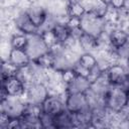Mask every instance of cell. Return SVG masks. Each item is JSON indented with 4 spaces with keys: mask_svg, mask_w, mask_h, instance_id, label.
Listing matches in <instances>:
<instances>
[{
    "mask_svg": "<svg viewBox=\"0 0 129 129\" xmlns=\"http://www.w3.org/2000/svg\"><path fill=\"white\" fill-rule=\"evenodd\" d=\"M126 93H127V101H128V103H127V104H129V89L126 91Z\"/></svg>",
    "mask_w": 129,
    "mask_h": 129,
    "instance_id": "24",
    "label": "cell"
},
{
    "mask_svg": "<svg viewBox=\"0 0 129 129\" xmlns=\"http://www.w3.org/2000/svg\"><path fill=\"white\" fill-rule=\"evenodd\" d=\"M105 73L112 86H120L126 91L129 89V71L125 64L115 62L111 64Z\"/></svg>",
    "mask_w": 129,
    "mask_h": 129,
    "instance_id": "4",
    "label": "cell"
},
{
    "mask_svg": "<svg viewBox=\"0 0 129 129\" xmlns=\"http://www.w3.org/2000/svg\"><path fill=\"white\" fill-rule=\"evenodd\" d=\"M54 128H73L75 127V115L69 110L64 109L53 117Z\"/></svg>",
    "mask_w": 129,
    "mask_h": 129,
    "instance_id": "17",
    "label": "cell"
},
{
    "mask_svg": "<svg viewBox=\"0 0 129 129\" xmlns=\"http://www.w3.org/2000/svg\"><path fill=\"white\" fill-rule=\"evenodd\" d=\"M51 31L55 37L57 44L60 45H64L73 37L72 30L64 21H56L52 26Z\"/></svg>",
    "mask_w": 129,
    "mask_h": 129,
    "instance_id": "15",
    "label": "cell"
},
{
    "mask_svg": "<svg viewBox=\"0 0 129 129\" xmlns=\"http://www.w3.org/2000/svg\"><path fill=\"white\" fill-rule=\"evenodd\" d=\"M107 1H108L109 6L112 9H115L118 11L124 10L126 6V2H127V0H107Z\"/></svg>",
    "mask_w": 129,
    "mask_h": 129,
    "instance_id": "23",
    "label": "cell"
},
{
    "mask_svg": "<svg viewBox=\"0 0 129 129\" xmlns=\"http://www.w3.org/2000/svg\"><path fill=\"white\" fill-rule=\"evenodd\" d=\"M28 40V35L24 34L22 32H16L10 37V43L13 48H19V49H25L26 44Z\"/></svg>",
    "mask_w": 129,
    "mask_h": 129,
    "instance_id": "20",
    "label": "cell"
},
{
    "mask_svg": "<svg viewBox=\"0 0 129 129\" xmlns=\"http://www.w3.org/2000/svg\"><path fill=\"white\" fill-rule=\"evenodd\" d=\"M26 13L28 14L29 18L34 23V25L38 28V32H39V29L44 25V23L48 18V13L45 10V8L37 1H33L31 6L27 9Z\"/></svg>",
    "mask_w": 129,
    "mask_h": 129,
    "instance_id": "12",
    "label": "cell"
},
{
    "mask_svg": "<svg viewBox=\"0 0 129 129\" xmlns=\"http://www.w3.org/2000/svg\"><path fill=\"white\" fill-rule=\"evenodd\" d=\"M49 95V89L45 84L34 82L26 86L24 99L26 100L27 104L41 105Z\"/></svg>",
    "mask_w": 129,
    "mask_h": 129,
    "instance_id": "5",
    "label": "cell"
},
{
    "mask_svg": "<svg viewBox=\"0 0 129 129\" xmlns=\"http://www.w3.org/2000/svg\"><path fill=\"white\" fill-rule=\"evenodd\" d=\"M18 72V69L13 66L7 59L2 60V68H1V79H6L8 77L15 76Z\"/></svg>",
    "mask_w": 129,
    "mask_h": 129,
    "instance_id": "22",
    "label": "cell"
},
{
    "mask_svg": "<svg viewBox=\"0 0 129 129\" xmlns=\"http://www.w3.org/2000/svg\"><path fill=\"white\" fill-rule=\"evenodd\" d=\"M66 109L72 113H80L90 108L86 93L68 94L64 99Z\"/></svg>",
    "mask_w": 129,
    "mask_h": 129,
    "instance_id": "9",
    "label": "cell"
},
{
    "mask_svg": "<svg viewBox=\"0 0 129 129\" xmlns=\"http://www.w3.org/2000/svg\"><path fill=\"white\" fill-rule=\"evenodd\" d=\"M41 109L42 113L54 117L66 109L64 99L61 95L50 94L46 98V100L41 104Z\"/></svg>",
    "mask_w": 129,
    "mask_h": 129,
    "instance_id": "10",
    "label": "cell"
},
{
    "mask_svg": "<svg viewBox=\"0 0 129 129\" xmlns=\"http://www.w3.org/2000/svg\"><path fill=\"white\" fill-rule=\"evenodd\" d=\"M7 60L10 61L13 66H15L17 69L24 68L31 62V59L28 56L25 49H19V48H13V47L9 52Z\"/></svg>",
    "mask_w": 129,
    "mask_h": 129,
    "instance_id": "16",
    "label": "cell"
},
{
    "mask_svg": "<svg viewBox=\"0 0 129 129\" xmlns=\"http://www.w3.org/2000/svg\"><path fill=\"white\" fill-rule=\"evenodd\" d=\"M79 43L81 48L83 49L84 52H95L99 48V39L98 37H95L93 35L87 34V33H82L79 36Z\"/></svg>",
    "mask_w": 129,
    "mask_h": 129,
    "instance_id": "18",
    "label": "cell"
},
{
    "mask_svg": "<svg viewBox=\"0 0 129 129\" xmlns=\"http://www.w3.org/2000/svg\"><path fill=\"white\" fill-rule=\"evenodd\" d=\"M14 24L19 32H22L24 34H33L38 32V28L34 25V23L29 18L28 14L24 11L18 12L16 17L14 18Z\"/></svg>",
    "mask_w": 129,
    "mask_h": 129,
    "instance_id": "14",
    "label": "cell"
},
{
    "mask_svg": "<svg viewBox=\"0 0 129 129\" xmlns=\"http://www.w3.org/2000/svg\"><path fill=\"white\" fill-rule=\"evenodd\" d=\"M91 86V81L88 77H84L81 75H76L67 85H66V93L68 94H78V93H86Z\"/></svg>",
    "mask_w": 129,
    "mask_h": 129,
    "instance_id": "13",
    "label": "cell"
},
{
    "mask_svg": "<svg viewBox=\"0 0 129 129\" xmlns=\"http://www.w3.org/2000/svg\"><path fill=\"white\" fill-rule=\"evenodd\" d=\"M127 103L126 90L120 86H111L105 96V105L107 109L114 112H120Z\"/></svg>",
    "mask_w": 129,
    "mask_h": 129,
    "instance_id": "2",
    "label": "cell"
},
{
    "mask_svg": "<svg viewBox=\"0 0 129 129\" xmlns=\"http://www.w3.org/2000/svg\"><path fill=\"white\" fill-rule=\"evenodd\" d=\"M108 41L110 47L117 50L129 42V32L120 26H116L108 32Z\"/></svg>",
    "mask_w": 129,
    "mask_h": 129,
    "instance_id": "11",
    "label": "cell"
},
{
    "mask_svg": "<svg viewBox=\"0 0 129 129\" xmlns=\"http://www.w3.org/2000/svg\"><path fill=\"white\" fill-rule=\"evenodd\" d=\"M26 105H27V102L24 99V97L8 96L7 98L0 100L1 112L6 114L12 119L21 118L25 111Z\"/></svg>",
    "mask_w": 129,
    "mask_h": 129,
    "instance_id": "3",
    "label": "cell"
},
{
    "mask_svg": "<svg viewBox=\"0 0 129 129\" xmlns=\"http://www.w3.org/2000/svg\"><path fill=\"white\" fill-rule=\"evenodd\" d=\"M107 21L105 17L100 16L96 13L87 11L80 18V28L84 33L100 37L106 29Z\"/></svg>",
    "mask_w": 129,
    "mask_h": 129,
    "instance_id": "1",
    "label": "cell"
},
{
    "mask_svg": "<svg viewBox=\"0 0 129 129\" xmlns=\"http://www.w3.org/2000/svg\"><path fill=\"white\" fill-rule=\"evenodd\" d=\"M97 67H98V61L95 54L92 52H84L80 55L73 70L76 72L77 75H81L89 78L91 72Z\"/></svg>",
    "mask_w": 129,
    "mask_h": 129,
    "instance_id": "7",
    "label": "cell"
},
{
    "mask_svg": "<svg viewBox=\"0 0 129 129\" xmlns=\"http://www.w3.org/2000/svg\"><path fill=\"white\" fill-rule=\"evenodd\" d=\"M53 61H54V56L50 49L47 52H45L44 54H42L40 57H38L36 60H34L35 63H37L39 67H41L43 69H52Z\"/></svg>",
    "mask_w": 129,
    "mask_h": 129,
    "instance_id": "21",
    "label": "cell"
},
{
    "mask_svg": "<svg viewBox=\"0 0 129 129\" xmlns=\"http://www.w3.org/2000/svg\"><path fill=\"white\" fill-rule=\"evenodd\" d=\"M48 50H49V47L39 32L28 35L25 51L27 52L31 61L36 60L38 57H40L42 54H44Z\"/></svg>",
    "mask_w": 129,
    "mask_h": 129,
    "instance_id": "6",
    "label": "cell"
},
{
    "mask_svg": "<svg viewBox=\"0 0 129 129\" xmlns=\"http://www.w3.org/2000/svg\"><path fill=\"white\" fill-rule=\"evenodd\" d=\"M85 7L78 1H69L68 5V16L69 17H77L81 18L85 13H86Z\"/></svg>",
    "mask_w": 129,
    "mask_h": 129,
    "instance_id": "19",
    "label": "cell"
},
{
    "mask_svg": "<svg viewBox=\"0 0 129 129\" xmlns=\"http://www.w3.org/2000/svg\"><path fill=\"white\" fill-rule=\"evenodd\" d=\"M1 89L4 90L8 96L23 97L26 91V85L15 75L6 79H2Z\"/></svg>",
    "mask_w": 129,
    "mask_h": 129,
    "instance_id": "8",
    "label": "cell"
}]
</instances>
